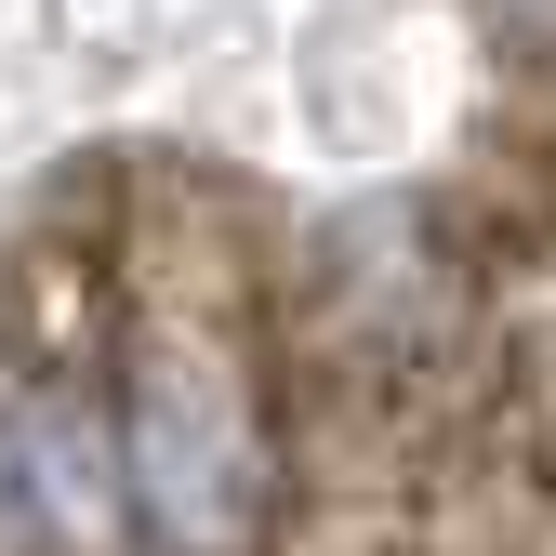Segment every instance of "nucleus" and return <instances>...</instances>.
<instances>
[{"mask_svg":"<svg viewBox=\"0 0 556 556\" xmlns=\"http://www.w3.org/2000/svg\"><path fill=\"white\" fill-rule=\"evenodd\" d=\"M132 491H147L186 543H239V517H252V491H265V464H252V438H239V397H226V371L199 358H147V384H132Z\"/></svg>","mask_w":556,"mask_h":556,"instance_id":"1","label":"nucleus"},{"mask_svg":"<svg viewBox=\"0 0 556 556\" xmlns=\"http://www.w3.org/2000/svg\"><path fill=\"white\" fill-rule=\"evenodd\" d=\"M27 491H40V517H53V530L106 543V517H119V477H106V438L80 425V410H27Z\"/></svg>","mask_w":556,"mask_h":556,"instance_id":"2","label":"nucleus"}]
</instances>
